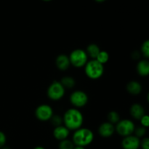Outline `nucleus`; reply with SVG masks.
Masks as SVG:
<instances>
[{
  "mask_svg": "<svg viewBox=\"0 0 149 149\" xmlns=\"http://www.w3.org/2000/svg\"><path fill=\"white\" fill-rule=\"evenodd\" d=\"M84 116L79 110L73 108L67 110L63 115V123L67 129L71 130L78 129L82 127Z\"/></svg>",
  "mask_w": 149,
  "mask_h": 149,
  "instance_id": "1",
  "label": "nucleus"
},
{
  "mask_svg": "<svg viewBox=\"0 0 149 149\" xmlns=\"http://www.w3.org/2000/svg\"><path fill=\"white\" fill-rule=\"evenodd\" d=\"M94 140V133L88 128L80 127L78 129L74 131L73 134L72 141L75 145L85 146L88 145Z\"/></svg>",
  "mask_w": 149,
  "mask_h": 149,
  "instance_id": "2",
  "label": "nucleus"
},
{
  "mask_svg": "<svg viewBox=\"0 0 149 149\" xmlns=\"http://www.w3.org/2000/svg\"><path fill=\"white\" fill-rule=\"evenodd\" d=\"M84 72L90 79L97 80L103 76L104 67L96 59H92L84 65Z\"/></svg>",
  "mask_w": 149,
  "mask_h": 149,
  "instance_id": "3",
  "label": "nucleus"
},
{
  "mask_svg": "<svg viewBox=\"0 0 149 149\" xmlns=\"http://www.w3.org/2000/svg\"><path fill=\"white\" fill-rule=\"evenodd\" d=\"M71 65L74 66L76 68H81L84 67L88 61V56L84 50L75 49L71 51L70 55L68 56Z\"/></svg>",
  "mask_w": 149,
  "mask_h": 149,
  "instance_id": "4",
  "label": "nucleus"
},
{
  "mask_svg": "<svg viewBox=\"0 0 149 149\" xmlns=\"http://www.w3.org/2000/svg\"><path fill=\"white\" fill-rule=\"evenodd\" d=\"M65 93V89L60 81L52 82L48 87L47 91V94L48 98L51 100L58 101L62 99Z\"/></svg>",
  "mask_w": 149,
  "mask_h": 149,
  "instance_id": "5",
  "label": "nucleus"
},
{
  "mask_svg": "<svg viewBox=\"0 0 149 149\" xmlns=\"http://www.w3.org/2000/svg\"><path fill=\"white\" fill-rule=\"evenodd\" d=\"M135 127V124L130 119H120L117 124H115V131L120 136L126 137L133 134Z\"/></svg>",
  "mask_w": 149,
  "mask_h": 149,
  "instance_id": "6",
  "label": "nucleus"
},
{
  "mask_svg": "<svg viewBox=\"0 0 149 149\" xmlns=\"http://www.w3.org/2000/svg\"><path fill=\"white\" fill-rule=\"evenodd\" d=\"M88 96L81 90H76L71 93L69 97L70 102L75 108H83L88 102Z\"/></svg>",
  "mask_w": 149,
  "mask_h": 149,
  "instance_id": "7",
  "label": "nucleus"
},
{
  "mask_svg": "<svg viewBox=\"0 0 149 149\" xmlns=\"http://www.w3.org/2000/svg\"><path fill=\"white\" fill-rule=\"evenodd\" d=\"M54 114L52 107L46 104L39 105L35 110V116L41 121H49Z\"/></svg>",
  "mask_w": 149,
  "mask_h": 149,
  "instance_id": "8",
  "label": "nucleus"
},
{
  "mask_svg": "<svg viewBox=\"0 0 149 149\" xmlns=\"http://www.w3.org/2000/svg\"><path fill=\"white\" fill-rule=\"evenodd\" d=\"M141 140L134 134L124 137L122 141V147L123 149H138L140 148Z\"/></svg>",
  "mask_w": 149,
  "mask_h": 149,
  "instance_id": "9",
  "label": "nucleus"
},
{
  "mask_svg": "<svg viewBox=\"0 0 149 149\" xmlns=\"http://www.w3.org/2000/svg\"><path fill=\"white\" fill-rule=\"evenodd\" d=\"M115 132V125L111 124L109 121L102 123L98 127V133L103 137H111Z\"/></svg>",
  "mask_w": 149,
  "mask_h": 149,
  "instance_id": "10",
  "label": "nucleus"
},
{
  "mask_svg": "<svg viewBox=\"0 0 149 149\" xmlns=\"http://www.w3.org/2000/svg\"><path fill=\"white\" fill-rule=\"evenodd\" d=\"M55 65L57 68L61 71H66L71 66L68 56L65 54H60L56 57Z\"/></svg>",
  "mask_w": 149,
  "mask_h": 149,
  "instance_id": "11",
  "label": "nucleus"
},
{
  "mask_svg": "<svg viewBox=\"0 0 149 149\" xmlns=\"http://www.w3.org/2000/svg\"><path fill=\"white\" fill-rule=\"evenodd\" d=\"M70 130L67 129L64 125H61L54 128L53 136L56 140L61 141L68 138L69 135Z\"/></svg>",
  "mask_w": 149,
  "mask_h": 149,
  "instance_id": "12",
  "label": "nucleus"
},
{
  "mask_svg": "<svg viewBox=\"0 0 149 149\" xmlns=\"http://www.w3.org/2000/svg\"><path fill=\"white\" fill-rule=\"evenodd\" d=\"M130 113L133 118L140 120L145 115V110L141 104L135 103L130 108Z\"/></svg>",
  "mask_w": 149,
  "mask_h": 149,
  "instance_id": "13",
  "label": "nucleus"
},
{
  "mask_svg": "<svg viewBox=\"0 0 149 149\" xmlns=\"http://www.w3.org/2000/svg\"><path fill=\"white\" fill-rule=\"evenodd\" d=\"M127 91L132 95H138L142 91V86L136 80H131L127 84Z\"/></svg>",
  "mask_w": 149,
  "mask_h": 149,
  "instance_id": "14",
  "label": "nucleus"
},
{
  "mask_svg": "<svg viewBox=\"0 0 149 149\" xmlns=\"http://www.w3.org/2000/svg\"><path fill=\"white\" fill-rule=\"evenodd\" d=\"M137 72L142 77H147L149 74V61L148 59L141 60L137 64Z\"/></svg>",
  "mask_w": 149,
  "mask_h": 149,
  "instance_id": "15",
  "label": "nucleus"
},
{
  "mask_svg": "<svg viewBox=\"0 0 149 149\" xmlns=\"http://www.w3.org/2000/svg\"><path fill=\"white\" fill-rule=\"evenodd\" d=\"M100 51V48L97 44L91 43L87 46V50H86V53H87L88 57H91L92 59H95L97 57V54Z\"/></svg>",
  "mask_w": 149,
  "mask_h": 149,
  "instance_id": "16",
  "label": "nucleus"
},
{
  "mask_svg": "<svg viewBox=\"0 0 149 149\" xmlns=\"http://www.w3.org/2000/svg\"><path fill=\"white\" fill-rule=\"evenodd\" d=\"M61 83L65 88V89H71L75 86L76 80L71 76H64L61 78Z\"/></svg>",
  "mask_w": 149,
  "mask_h": 149,
  "instance_id": "17",
  "label": "nucleus"
},
{
  "mask_svg": "<svg viewBox=\"0 0 149 149\" xmlns=\"http://www.w3.org/2000/svg\"><path fill=\"white\" fill-rule=\"evenodd\" d=\"M107 119L109 123L115 125V124H117L119 121V120H120V115H119V114L116 111H110L107 115Z\"/></svg>",
  "mask_w": 149,
  "mask_h": 149,
  "instance_id": "18",
  "label": "nucleus"
},
{
  "mask_svg": "<svg viewBox=\"0 0 149 149\" xmlns=\"http://www.w3.org/2000/svg\"><path fill=\"white\" fill-rule=\"evenodd\" d=\"M99 63H100L101 64L104 65L105 64L108 62V61L109 60V53L106 51H101L99 52V53L97 54V57L95 58Z\"/></svg>",
  "mask_w": 149,
  "mask_h": 149,
  "instance_id": "19",
  "label": "nucleus"
},
{
  "mask_svg": "<svg viewBox=\"0 0 149 149\" xmlns=\"http://www.w3.org/2000/svg\"><path fill=\"white\" fill-rule=\"evenodd\" d=\"M74 146H75V145L74 144L72 140L65 139V140L60 141L58 148H59V149H73Z\"/></svg>",
  "mask_w": 149,
  "mask_h": 149,
  "instance_id": "20",
  "label": "nucleus"
},
{
  "mask_svg": "<svg viewBox=\"0 0 149 149\" xmlns=\"http://www.w3.org/2000/svg\"><path fill=\"white\" fill-rule=\"evenodd\" d=\"M134 135L138 137V138H141V137H144V136L146 134V128L143 126L140 125L138 127H135V130H134Z\"/></svg>",
  "mask_w": 149,
  "mask_h": 149,
  "instance_id": "21",
  "label": "nucleus"
},
{
  "mask_svg": "<svg viewBox=\"0 0 149 149\" xmlns=\"http://www.w3.org/2000/svg\"><path fill=\"white\" fill-rule=\"evenodd\" d=\"M49 121H50L51 124L55 127L63 125V117H61L58 114H56V115L53 114L50 119H49Z\"/></svg>",
  "mask_w": 149,
  "mask_h": 149,
  "instance_id": "22",
  "label": "nucleus"
},
{
  "mask_svg": "<svg viewBox=\"0 0 149 149\" xmlns=\"http://www.w3.org/2000/svg\"><path fill=\"white\" fill-rule=\"evenodd\" d=\"M141 52L144 58L148 59L149 58V41L148 39L143 42V43L141 45Z\"/></svg>",
  "mask_w": 149,
  "mask_h": 149,
  "instance_id": "23",
  "label": "nucleus"
},
{
  "mask_svg": "<svg viewBox=\"0 0 149 149\" xmlns=\"http://www.w3.org/2000/svg\"><path fill=\"white\" fill-rule=\"evenodd\" d=\"M140 121H141V126L146 127V128H148L149 126V117L148 115L145 114V115L140 119Z\"/></svg>",
  "mask_w": 149,
  "mask_h": 149,
  "instance_id": "24",
  "label": "nucleus"
},
{
  "mask_svg": "<svg viewBox=\"0 0 149 149\" xmlns=\"http://www.w3.org/2000/svg\"><path fill=\"white\" fill-rule=\"evenodd\" d=\"M140 147L142 149H149V139L148 137H143L142 140H141Z\"/></svg>",
  "mask_w": 149,
  "mask_h": 149,
  "instance_id": "25",
  "label": "nucleus"
},
{
  "mask_svg": "<svg viewBox=\"0 0 149 149\" xmlns=\"http://www.w3.org/2000/svg\"><path fill=\"white\" fill-rule=\"evenodd\" d=\"M6 141H7V137H6L5 134L3 131H0V148L5 145Z\"/></svg>",
  "mask_w": 149,
  "mask_h": 149,
  "instance_id": "26",
  "label": "nucleus"
},
{
  "mask_svg": "<svg viewBox=\"0 0 149 149\" xmlns=\"http://www.w3.org/2000/svg\"><path fill=\"white\" fill-rule=\"evenodd\" d=\"M73 149H85L84 147H82V146H79V145H75Z\"/></svg>",
  "mask_w": 149,
  "mask_h": 149,
  "instance_id": "27",
  "label": "nucleus"
},
{
  "mask_svg": "<svg viewBox=\"0 0 149 149\" xmlns=\"http://www.w3.org/2000/svg\"><path fill=\"white\" fill-rule=\"evenodd\" d=\"M33 149H45V148L44 147H42V146H36V147H35Z\"/></svg>",
  "mask_w": 149,
  "mask_h": 149,
  "instance_id": "28",
  "label": "nucleus"
},
{
  "mask_svg": "<svg viewBox=\"0 0 149 149\" xmlns=\"http://www.w3.org/2000/svg\"><path fill=\"white\" fill-rule=\"evenodd\" d=\"M95 1H97V2H103V1H105L106 0H95Z\"/></svg>",
  "mask_w": 149,
  "mask_h": 149,
  "instance_id": "29",
  "label": "nucleus"
},
{
  "mask_svg": "<svg viewBox=\"0 0 149 149\" xmlns=\"http://www.w3.org/2000/svg\"><path fill=\"white\" fill-rule=\"evenodd\" d=\"M45 1H52V0H43Z\"/></svg>",
  "mask_w": 149,
  "mask_h": 149,
  "instance_id": "30",
  "label": "nucleus"
}]
</instances>
